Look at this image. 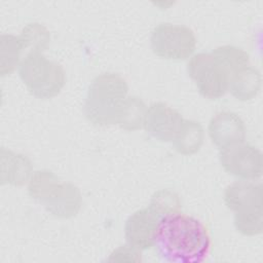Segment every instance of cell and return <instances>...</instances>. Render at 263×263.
<instances>
[{
    "instance_id": "6da1fadb",
    "label": "cell",
    "mask_w": 263,
    "mask_h": 263,
    "mask_svg": "<svg viewBox=\"0 0 263 263\" xmlns=\"http://www.w3.org/2000/svg\"><path fill=\"white\" fill-rule=\"evenodd\" d=\"M154 246L164 261L199 263L208 258L212 241L200 220L179 212L161 218Z\"/></svg>"
},
{
    "instance_id": "7a4b0ae2",
    "label": "cell",
    "mask_w": 263,
    "mask_h": 263,
    "mask_svg": "<svg viewBox=\"0 0 263 263\" xmlns=\"http://www.w3.org/2000/svg\"><path fill=\"white\" fill-rule=\"evenodd\" d=\"M128 86L116 73H103L89 84L83 111L87 120L98 126L118 125L122 116Z\"/></svg>"
},
{
    "instance_id": "3957f363",
    "label": "cell",
    "mask_w": 263,
    "mask_h": 263,
    "mask_svg": "<svg viewBox=\"0 0 263 263\" xmlns=\"http://www.w3.org/2000/svg\"><path fill=\"white\" fill-rule=\"evenodd\" d=\"M28 189L30 196L55 217H73L81 208L79 189L71 183L62 182L52 172L43 170L34 173Z\"/></svg>"
},
{
    "instance_id": "277c9868",
    "label": "cell",
    "mask_w": 263,
    "mask_h": 263,
    "mask_svg": "<svg viewBox=\"0 0 263 263\" xmlns=\"http://www.w3.org/2000/svg\"><path fill=\"white\" fill-rule=\"evenodd\" d=\"M262 185L247 180L226 187L224 201L234 212V226L239 233L253 236L262 232Z\"/></svg>"
},
{
    "instance_id": "5b68a950",
    "label": "cell",
    "mask_w": 263,
    "mask_h": 263,
    "mask_svg": "<svg viewBox=\"0 0 263 263\" xmlns=\"http://www.w3.org/2000/svg\"><path fill=\"white\" fill-rule=\"evenodd\" d=\"M18 75L29 92L43 100L58 96L66 83L64 68L42 51L28 52L18 66Z\"/></svg>"
},
{
    "instance_id": "8992f818",
    "label": "cell",
    "mask_w": 263,
    "mask_h": 263,
    "mask_svg": "<svg viewBox=\"0 0 263 263\" xmlns=\"http://www.w3.org/2000/svg\"><path fill=\"white\" fill-rule=\"evenodd\" d=\"M187 72L206 99L216 100L228 91L229 73L212 52L194 54L187 64Z\"/></svg>"
},
{
    "instance_id": "52a82bcc",
    "label": "cell",
    "mask_w": 263,
    "mask_h": 263,
    "mask_svg": "<svg viewBox=\"0 0 263 263\" xmlns=\"http://www.w3.org/2000/svg\"><path fill=\"white\" fill-rule=\"evenodd\" d=\"M150 46L153 53L161 59L181 61L194 52L196 38L186 26L161 23L151 33Z\"/></svg>"
},
{
    "instance_id": "ba28073f",
    "label": "cell",
    "mask_w": 263,
    "mask_h": 263,
    "mask_svg": "<svg viewBox=\"0 0 263 263\" xmlns=\"http://www.w3.org/2000/svg\"><path fill=\"white\" fill-rule=\"evenodd\" d=\"M220 162L230 175L242 180H257L262 175L261 151L250 144H237L220 151Z\"/></svg>"
},
{
    "instance_id": "9c48e42d",
    "label": "cell",
    "mask_w": 263,
    "mask_h": 263,
    "mask_svg": "<svg viewBox=\"0 0 263 263\" xmlns=\"http://www.w3.org/2000/svg\"><path fill=\"white\" fill-rule=\"evenodd\" d=\"M161 218L150 208L133 213L124 225L126 242L139 251H145L155 245Z\"/></svg>"
},
{
    "instance_id": "30bf717a",
    "label": "cell",
    "mask_w": 263,
    "mask_h": 263,
    "mask_svg": "<svg viewBox=\"0 0 263 263\" xmlns=\"http://www.w3.org/2000/svg\"><path fill=\"white\" fill-rule=\"evenodd\" d=\"M183 119L177 110L165 103L157 102L147 108L143 127L157 141L173 142L182 125Z\"/></svg>"
},
{
    "instance_id": "8fae6325",
    "label": "cell",
    "mask_w": 263,
    "mask_h": 263,
    "mask_svg": "<svg viewBox=\"0 0 263 263\" xmlns=\"http://www.w3.org/2000/svg\"><path fill=\"white\" fill-rule=\"evenodd\" d=\"M208 132L212 142L220 150L241 144L246 140V126L242 119L229 111L219 112L213 116Z\"/></svg>"
},
{
    "instance_id": "7c38bea8",
    "label": "cell",
    "mask_w": 263,
    "mask_h": 263,
    "mask_svg": "<svg viewBox=\"0 0 263 263\" xmlns=\"http://www.w3.org/2000/svg\"><path fill=\"white\" fill-rule=\"evenodd\" d=\"M260 87V72L252 65H249L231 75L228 91L239 101H249L258 95Z\"/></svg>"
},
{
    "instance_id": "4fadbf2b",
    "label": "cell",
    "mask_w": 263,
    "mask_h": 263,
    "mask_svg": "<svg viewBox=\"0 0 263 263\" xmlns=\"http://www.w3.org/2000/svg\"><path fill=\"white\" fill-rule=\"evenodd\" d=\"M203 140L204 133L201 124L195 120L183 119L182 125L172 143L178 153L192 155L200 149Z\"/></svg>"
},
{
    "instance_id": "5bb4252c",
    "label": "cell",
    "mask_w": 263,
    "mask_h": 263,
    "mask_svg": "<svg viewBox=\"0 0 263 263\" xmlns=\"http://www.w3.org/2000/svg\"><path fill=\"white\" fill-rule=\"evenodd\" d=\"M27 47L25 40L20 36H1V75H9L21 65L22 52Z\"/></svg>"
},
{
    "instance_id": "9a60e30c",
    "label": "cell",
    "mask_w": 263,
    "mask_h": 263,
    "mask_svg": "<svg viewBox=\"0 0 263 263\" xmlns=\"http://www.w3.org/2000/svg\"><path fill=\"white\" fill-rule=\"evenodd\" d=\"M212 53L222 63L229 73V79L235 72L248 67L250 55L242 48L233 45H223L213 49Z\"/></svg>"
},
{
    "instance_id": "2e32d148",
    "label": "cell",
    "mask_w": 263,
    "mask_h": 263,
    "mask_svg": "<svg viewBox=\"0 0 263 263\" xmlns=\"http://www.w3.org/2000/svg\"><path fill=\"white\" fill-rule=\"evenodd\" d=\"M147 107L138 97H127L118 126L125 130H137L144 126Z\"/></svg>"
},
{
    "instance_id": "e0dca14e",
    "label": "cell",
    "mask_w": 263,
    "mask_h": 263,
    "mask_svg": "<svg viewBox=\"0 0 263 263\" xmlns=\"http://www.w3.org/2000/svg\"><path fill=\"white\" fill-rule=\"evenodd\" d=\"M149 208L160 218L179 213L181 211V201L179 196L170 190H159L151 198Z\"/></svg>"
},
{
    "instance_id": "ac0fdd59",
    "label": "cell",
    "mask_w": 263,
    "mask_h": 263,
    "mask_svg": "<svg viewBox=\"0 0 263 263\" xmlns=\"http://www.w3.org/2000/svg\"><path fill=\"white\" fill-rule=\"evenodd\" d=\"M21 37L25 40L27 47L31 48V51H43L50 40V35L47 29L38 23L27 25L23 29Z\"/></svg>"
}]
</instances>
